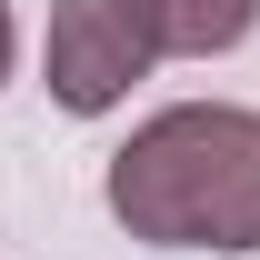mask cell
Listing matches in <instances>:
<instances>
[{
  "label": "cell",
  "instance_id": "1",
  "mask_svg": "<svg viewBox=\"0 0 260 260\" xmlns=\"http://www.w3.org/2000/svg\"><path fill=\"white\" fill-rule=\"evenodd\" d=\"M100 200L150 250H260V110L240 100H170L130 130Z\"/></svg>",
  "mask_w": 260,
  "mask_h": 260
},
{
  "label": "cell",
  "instance_id": "2",
  "mask_svg": "<svg viewBox=\"0 0 260 260\" xmlns=\"http://www.w3.org/2000/svg\"><path fill=\"white\" fill-rule=\"evenodd\" d=\"M150 60H160V40L140 20V0H60L50 40H40V80H50V100L70 120L120 110L130 80H150Z\"/></svg>",
  "mask_w": 260,
  "mask_h": 260
},
{
  "label": "cell",
  "instance_id": "3",
  "mask_svg": "<svg viewBox=\"0 0 260 260\" xmlns=\"http://www.w3.org/2000/svg\"><path fill=\"white\" fill-rule=\"evenodd\" d=\"M140 20L160 40V60H220L260 30V0H140Z\"/></svg>",
  "mask_w": 260,
  "mask_h": 260
},
{
  "label": "cell",
  "instance_id": "4",
  "mask_svg": "<svg viewBox=\"0 0 260 260\" xmlns=\"http://www.w3.org/2000/svg\"><path fill=\"white\" fill-rule=\"evenodd\" d=\"M10 60H20V20H10V0H0V80H10Z\"/></svg>",
  "mask_w": 260,
  "mask_h": 260
}]
</instances>
